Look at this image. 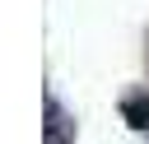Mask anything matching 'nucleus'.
Listing matches in <instances>:
<instances>
[{
  "mask_svg": "<svg viewBox=\"0 0 149 144\" xmlns=\"http://www.w3.org/2000/svg\"><path fill=\"white\" fill-rule=\"evenodd\" d=\"M121 116L130 130H149V88H135L121 98Z\"/></svg>",
  "mask_w": 149,
  "mask_h": 144,
  "instance_id": "1",
  "label": "nucleus"
}]
</instances>
